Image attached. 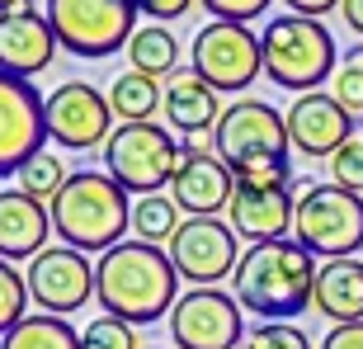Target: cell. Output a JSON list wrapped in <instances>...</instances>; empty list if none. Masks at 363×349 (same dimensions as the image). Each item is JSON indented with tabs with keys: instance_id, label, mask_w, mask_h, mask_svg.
Wrapping results in <instances>:
<instances>
[{
	"instance_id": "ffe728a7",
	"label": "cell",
	"mask_w": 363,
	"mask_h": 349,
	"mask_svg": "<svg viewBox=\"0 0 363 349\" xmlns=\"http://www.w3.org/2000/svg\"><path fill=\"white\" fill-rule=\"evenodd\" d=\"M165 128L175 137H199V133H213L217 118H222V94L213 90L208 81H199L194 71H179V76H170V85H165Z\"/></svg>"
},
{
	"instance_id": "5b68a950",
	"label": "cell",
	"mask_w": 363,
	"mask_h": 349,
	"mask_svg": "<svg viewBox=\"0 0 363 349\" xmlns=\"http://www.w3.org/2000/svg\"><path fill=\"white\" fill-rule=\"evenodd\" d=\"M259 57H264V76L293 94H316V85L340 71L330 28L302 14H279L259 28Z\"/></svg>"
},
{
	"instance_id": "d6a6232c",
	"label": "cell",
	"mask_w": 363,
	"mask_h": 349,
	"mask_svg": "<svg viewBox=\"0 0 363 349\" xmlns=\"http://www.w3.org/2000/svg\"><path fill=\"white\" fill-rule=\"evenodd\" d=\"M137 10L147 14L151 24H165V19H184L194 10V0H137Z\"/></svg>"
},
{
	"instance_id": "4dcf8cb0",
	"label": "cell",
	"mask_w": 363,
	"mask_h": 349,
	"mask_svg": "<svg viewBox=\"0 0 363 349\" xmlns=\"http://www.w3.org/2000/svg\"><path fill=\"white\" fill-rule=\"evenodd\" d=\"M330 184L350 189V194H363V137H350L330 156Z\"/></svg>"
},
{
	"instance_id": "2e32d148",
	"label": "cell",
	"mask_w": 363,
	"mask_h": 349,
	"mask_svg": "<svg viewBox=\"0 0 363 349\" xmlns=\"http://www.w3.org/2000/svg\"><path fill=\"white\" fill-rule=\"evenodd\" d=\"M57 52H62V43H57L48 10L24 5V10L0 14V71L5 76L33 81L38 71H48L57 62Z\"/></svg>"
},
{
	"instance_id": "d590c367",
	"label": "cell",
	"mask_w": 363,
	"mask_h": 349,
	"mask_svg": "<svg viewBox=\"0 0 363 349\" xmlns=\"http://www.w3.org/2000/svg\"><path fill=\"white\" fill-rule=\"evenodd\" d=\"M340 14H345V24L363 38V0H340Z\"/></svg>"
},
{
	"instance_id": "6da1fadb",
	"label": "cell",
	"mask_w": 363,
	"mask_h": 349,
	"mask_svg": "<svg viewBox=\"0 0 363 349\" xmlns=\"http://www.w3.org/2000/svg\"><path fill=\"white\" fill-rule=\"evenodd\" d=\"M179 269L165 245L118 241L94 265V302L104 316H118L128 326H151L170 316L179 302Z\"/></svg>"
},
{
	"instance_id": "1f68e13d",
	"label": "cell",
	"mask_w": 363,
	"mask_h": 349,
	"mask_svg": "<svg viewBox=\"0 0 363 349\" xmlns=\"http://www.w3.org/2000/svg\"><path fill=\"white\" fill-rule=\"evenodd\" d=\"M199 5L222 24H245V19H259L274 0H199Z\"/></svg>"
},
{
	"instance_id": "cb8c5ba5",
	"label": "cell",
	"mask_w": 363,
	"mask_h": 349,
	"mask_svg": "<svg viewBox=\"0 0 363 349\" xmlns=\"http://www.w3.org/2000/svg\"><path fill=\"white\" fill-rule=\"evenodd\" d=\"M0 349H81V336H76V326L67 316H24V321L14 326L10 336L0 340Z\"/></svg>"
},
{
	"instance_id": "9c48e42d",
	"label": "cell",
	"mask_w": 363,
	"mask_h": 349,
	"mask_svg": "<svg viewBox=\"0 0 363 349\" xmlns=\"http://www.w3.org/2000/svg\"><path fill=\"white\" fill-rule=\"evenodd\" d=\"M189 62H194V76L208 81L217 94H241L255 85V76L264 71V57H259V33H250V24H203L194 33V48H189Z\"/></svg>"
},
{
	"instance_id": "30bf717a",
	"label": "cell",
	"mask_w": 363,
	"mask_h": 349,
	"mask_svg": "<svg viewBox=\"0 0 363 349\" xmlns=\"http://www.w3.org/2000/svg\"><path fill=\"white\" fill-rule=\"evenodd\" d=\"M175 349H236L245 340V311L227 288H189L165 316Z\"/></svg>"
},
{
	"instance_id": "9a60e30c",
	"label": "cell",
	"mask_w": 363,
	"mask_h": 349,
	"mask_svg": "<svg viewBox=\"0 0 363 349\" xmlns=\"http://www.w3.org/2000/svg\"><path fill=\"white\" fill-rule=\"evenodd\" d=\"M236 179H231L227 161L217 151H203L199 137H179V170L170 179V199L179 213L189 217H217L227 213Z\"/></svg>"
},
{
	"instance_id": "d4e9b609",
	"label": "cell",
	"mask_w": 363,
	"mask_h": 349,
	"mask_svg": "<svg viewBox=\"0 0 363 349\" xmlns=\"http://www.w3.org/2000/svg\"><path fill=\"white\" fill-rule=\"evenodd\" d=\"M179 222L184 217H179L170 194H147V199L133 203V231H137V241H147V245H170Z\"/></svg>"
},
{
	"instance_id": "4316f807",
	"label": "cell",
	"mask_w": 363,
	"mask_h": 349,
	"mask_svg": "<svg viewBox=\"0 0 363 349\" xmlns=\"http://www.w3.org/2000/svg\"><path fill=\"white\" fill-rule=\"evenodd\" d=\"M28 316V279L10 260H0V340Z\"/></svg>"
},
{
	"instance_id": "e0dca14e",
	"label": "cell",
	"mask_w": 363,
	"mask_h": 349,
	"mask_svg": "<svg viewBox=\"0 0 363 349\" xmlns=\"http://www.w3.org/2000/svg\"><path fill=\"white\" fill-rule=\"evenodd\" d=\"M227 217H231V231L250 245L288 241L293 217H297V199L288 184H236Z\"/></svg>"
},
{
	"instance_id": "44dd1931",
	"label": "cell",
	"mask_w": 363,
	"mask_h": 349,
	"mask_svg": "<svg viewBox=\"0 0 363 349\" xmlns=\"http://www.w3.org/2000/svg\"><path fill=\"white\" fill-rule=\"evenodd\" d=\"M311 307L335 326L363 321V265L359 260H325L316 269V297H311Z\"/></svg>"
},
{
	"instance_id": "7a4b0ae2",
	"label": "cell",
	"mask_w": 363,
	"mask_h": 349,
	"mask_svg": "<svg viewBox=\"0 0 363 349\" xmlns=\"http://www.w3.org/2000/svg\"><path fill=\"white\" fill-rule=\"evenodd\" d=\"M213 147L227 161L236 184H288L293 179V142L288 118L264 99H236L222 109Z\"/></svg>"
},
{
	"instance_id": "836d02e7",
	"label": "cell",
	"mask_w": 363,
	"mask_h": 349,
	"mask_svg": "<svg viewBox=\"0 0 363 349\" xmlns=\"http://www.w3.org/2000/svg\"><path fill=\"white\" fill-rule=\"evenodd\" d=\"M321 349H363V321L335 326V331H330V336L321 340Z\"/></svg>"
},
{
	"instance_id": "ba28073f",
	"label": "cell",
	"mask_w": 363,
	"mask_h": 349,
	"mask_svg": "<svg viewBox=\"0 0 363 349\" xmlns=\"http://www.w3.org/2000/svg\"><path fill=\"white\" fill-rule=\"evenodd\" d=\"M293 231L311 255L354 260V250L363 245V194H350V189H340V184L302 189Z\"/></svg>"
},
{
	"instance_id": "8992f818",
	"label": "cell",
	"mask_w": 363,
	"mask_h": 349,
	"mask_svg": "<svg viewBox=\"0 0 363 349\" xmlns=\"http://www.w3.org/2000/svg\"><path fill=\"white\" fill-rule=\"evenodd\" d=\"M179 170V137L165 123H118L113 137L104 142V174L128 194L147 199L170 189Z\"/></svg>"
},
{
	"instance_id": "e575fe53",
	"label": "cell",
	"mask_w": 363,
	"mask_h": 349,
	"mask_svg": "<svg viewBox=\"0 0 363 349\" xmlns=\"http://www.w3.org/2000/svg\"><path fill=\"white\" fill-rule=\"evenodd\" d=\"M288 14H302V19H321V14L340 10V0H283Z\"/></svg>"
},
{
	"instance_id": "7c38bea8",
	"label": "cell",
	"mask_w": 363,
	"mask_h": 349,
	"mask_svg": "<svg viewBox=\"0 0 363 349\" xmlns=\"http://www.w3.org/2000/svg\"><path fill=\"white\" fill-rule=\"evenodd\" d=\"M175 260L179 279L194 288H217V283L236 274L241 255H236V231L222 217H184L175 231V241L165 245Z\"/></svg>"
},
{
	"instance_id": "4fadbf2b",
	"label": "cell",
	"mask_w": 363,
	"mask_h": 349,
	"mask_svg": "<svg viewBox=\"0 0 363 349\" xmlns=\"http://www.w3.org/2000/svg\"><path fill=\"white\" fill-rule=\"evenodd\" d=\"M28 302H38L48 316H71L94 297V265L85 250L48 245L38 260H28Z\"/></svg>"
},
{
	"instance_id": "f546056e",
	"label": "cell",
	"mask_w": 363,
	"mask_h": 349,
	"mask_svg": "<svg viewBox=\"0 0 363 349\" xmlns=\"http://www.w3.org/2000/svg\"><path fill=\"white\" fill-rule=\"evenodd\" d=\"M81 349H142V345H137V331L128 321H118V316H99V321L85 326Z\"/></svg>"
},
{
	"instance_id": "74e56055",
	"label": "cell",
	"mask_w": 363,
	"mask_h": 349,
	"mask_svg": "<svg viewBox=\"0 0 363 349\" xmlns=\"http://www.w3.org/2000/svg\"><path fill=\"white\" fill-rule=\"evenodd\" d=\"M142 349H161V345H142Z\"/></svg>"
},
{
	"instance_id": "f1b7e54d",
	"label": "cell",
	"mask_w": 363,
	"mask_h": 349,
	"mask_svg": "<svg viewBox=\"0 0 363 349\" xmlns=\"http://www.w3.org/2000/svg\"><path fill=\"white\" fill-rule=\"evenodd\" d=\"M245 349H311V336L297 321H264L245 336Z\"/></svg>"
},
{
	"instance_id": "7402d4cb",
	"label": "cell",
	"mask_w": 363,
	"mask_h": 349,
	"mask_svg": "<svg viewBox=\"0 0 363 349\" xmlns=\"http://www.w3.org/2000/svg\"><path fill=\"white\" fill-rule=\"evenodd\" d=\"M165 104L161 81H151L142 71H118L113 85H108V109L118 123H151Z\"/></svg>"
},
{
	"instance_id": "277c9868",
	"label": "cell",
	"mask_w": 363,
	"mask_h": 349,
	"mask_svg": "<svg viewBox=\"0 0 363 349\" xmlns=\"http://www.w3.org/2000/svg\"><path fill=\"white\" fill-rule=\"evenodd\" d=\"M133 227V194L113 184L104 170H71L67 189L52 203V236L71 250L104 255Z\"/></svg>"
},
{
	"instance_id": "5bb4252c",
	"label": "cell",
	"mask_w": 363,
	"mask_h": 349,
	"mask_svg": "<svg viewBox=\"0 0 363 349\" xmlns=\"http://www.w3.org/2000/svg\"><path fill=\"white\" fill-rule=\"evenodd\" d=\"M43 104L48 99L33 90V81H19V76L0 71V179L19 174V165L43 151V142H48Z\"/></svg>"
},
{
	"instance_id": "8d00e7d4",
	"label": "cell",
	"mask_w": 363,
	"mask_h": 349,
	"mask_svg": "<svg viewBox=\"0 0 363 349\" xmlns=\"http://www.w3.org/2000/svg\"><path fill=\"white\" fill-rule=\"evenodd\" d=\"M24 5H33V0H0V14H10V10H24Z\"/></svg>"
},
{
	"instance_id": "d6986e66",
	"label": "cell",
	"mask_w": 363,
	"mask_h": 349,
	"mask_svg": "<svg viewBox=\"0 0 363 349\" xmlns=\"http://www.w3.org/2000/svg\"><path fill=\"white\" fill-rule=\"evenodd\" d=\"M52 231V208L28 199L24 189H0V260H38L48 250Z\"/></svg>"
},
{
	"instance_id": "8fae6325",
	"label": "cell",
	"mask_w": 363,
	"mask_h": 349,
	"mask_svg": "<svg viewBox=\"0 0 363 349\" xmlns=\"http://www.w3.org/2000/svg\"><path fill=\"white\" fill-rule=\"evenodd\" d=\"M48 137L62 151H94L113 137V109L108 94H99L90 81H62L48 94Z\"/></svg>"
},
{
	"instance_id": "484cf974",
	"label": "cell",
	"mask_w": 363,
	"mask_h": 349,
	"mask_svg": "<svg viewBox=\"0 0 363 349\" xmlns=\"http://www.w3.org/2000/svg\"><path fill=\"white\" fill-rule=\"evenodd\" d=\"M67 179H71V170L62 165V156H52V151L43 147L38 156H28V161L19 165V174H14V189H24L28 199H38V203H48V208H52L57 194L67 189Z\"/></svg>"
},
{
	"instance_id": "52a82bcc",
	"label": "cell",
	"mask_w": 363,
	"mask_h": 349,
	"mask_svg": "<svg viewBox=\"0 0 363 349\" xmlns=\"http://www.w3.org/2000/svg\"><path fill=\"white\" fill-rule=\"evenodd\" d=\"M137 0H48V19L57 28L62 52L104 62L113 52H128L137 24Z\"/></svg>"
},
{
	"instance_id": "83f0119b",
	"label": "cell",
	"mask_w": 363,
	"mask_h": 349,
	"mask_svg": "<svg viewBox=\"0 0 363 349\" xmlns=\"http://www.w3.org/2000/svg\"><path fill=\"white\" fill-rule=\"evenodd\" d=\"M330 94L354 123H363V48H350L345 67L330 76Z\"/></svg>"
},
{
	"instance_id": "ac0fdd59",
	"label": "cell",
	"mask_w": 363,
	"mask_h": 349,
	"mask_svg": "<svg viewBox=\"0 0 363 349\" xmlns=\"http://www.w3.org/2000/svg\"><path fill=\"white\" fill-rule=\"evenodd\" d=\"M288 118V142L293 151H302L307 161H330L345 142L354 137V118L335 104V94H297Z\"/></svg>"
},
{
	"instance_id": "603a6c76",
	"label": "cell",
	"mask_w": 363,
	"mask_h": 349,
	"mask_svg": "<svg viewBox=\"0 0 363 349\" xmlns=\"http://www.w3.org/2000/svg\"><path fill=\"white\" fill-rule=\"evenodd\" d=\"M175 62H179V43L165 24H142L128 43V71H142L151 81L175 76Z\"/></svg>"
},
{
	"instance_id": "3957f363",
	"label": "cell",
	"mask_w": 363,
	"mask_h": 349,
	"mask_svg": "<svg viewBox=\"0 0 363 349\" xmlns=\"http://www.w3.org/2000/svg\"><path fill=\"white\" fill-rule=\"evenodd\" d=\"M316 297V255L302 241L245 245L236 265V302L259 321H297Z\"/></svg>"
}]
</instances>
